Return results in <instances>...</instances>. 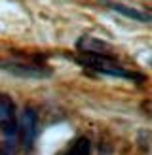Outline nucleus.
<instances>
[{"label": "nucleus", "instance_id": "39448f33", "mask_svg": "<svg viewBox=\"0 0 152 155\" xmlns=\"http://www.w3.org/2000/svg\"><path fill=\"white\" fill-rule=\"evenodd\" d=\"M59 155H91V140L88 136H78L67 146V150Z\"/></svg>", "mask_w": 152, "mask_h": 155}, {"label": "nucleus", "instance_id": "0eeeda50", "mask_svg": "<svg viewBox=\"0 0 152 155\" xmlns=\"http://www.w3.org/2000/svg\"><path fill=\"white\" fill-rule=\"evenodd\" d=\"M76 48L80 51H106L109 45L103 40H99L95 36H82L78 42H76Z\"/></svg>", "mask_w": 152, "mask_h": 155}, {"label": "nucleus", "instance_id": "423d86ee", "mask_svg": "<svg viewBox=\"0 0 152 155\" xmlns=\"http://www.w3.org/2000/svg\"><path fill=\"white\" fill-rule=\"evenodd\" d=\"M15 121V106L8 95H0V127Z\"/></svg>", "mask_w": 152, "mask_h": 155}, {"label": "nucleus", "instance_id": "f03ea898", "mask_svg": "<svg viewBox=\"0 0 152 155\" xmlns=\"http://www.w3.org/2000/svg\"><path fill=\"white\" fill-rule=\"evenodd\" d=\"M0 70L17 78H25V80H46L53 74L51 68L40 61H15V59L0 61Z\"/></svg>", "mask_w": 152, "mask_h": 155}, {"label": "nucleus", "instance_id": "20e7f679", "mask_svg": "<svg viewBox=\"0 0 152 155\" xmlns=\"http://www.w3.org/2000/svg\"><path fill=\"white\" fill-rule=\"evenodd\" d=\"M101 4L105 8H109V10H112L114 13H120V15H124V17L131 19V21L144 23V25H148V23L152 21V15L147 10H139V8L122 4V2H112V0H101Z\"/></svg>", "mask_w": 152, "mask_h": 155}, {"label": "nucleus", "instance_id": "f257e3e1", "mask_svg": "<svg viewBox=\"0 0 152 155\" xmlns=\"http://www.w3.org/2000/svg\"><path fill=\"white\" fill-rule=\"evenodd\" d=\"M74 59H76V63L80 66H84L89 72L118 78V80H127V81H133V83L144 81V76L141 72L131 70V68H126L112 55H109L106 51H80Z\"/></svg>", "mask_w": 152, "mask_h": 155}, {"label": "nucleus", "instance_id": "7ed1b4c3", "mask_svg": "<svg viewBox=\"0 0 152 155\" xmlns=\"http://www.w3.org/2000/svg\"><path fill=\"white\" fill-rule=\"evenodd\" d=\"M17 133H19V144L25 150H30L38 136V114L34 108L25 106L17 119Z\"/></svg>", "mask_w": 152, "mask_h": 155}, {"label": "nucleus", "instance_id": "6e6552de", "mask_svg": "<svg viewBox=\"0 0 152 155\" xmlns=\"http://www.w3.org/2000/svg\"><path fill=\"white\" fill-rule=\"evenodd\" d=\"M0 155H10L8 151H4V150H0Z\"/></svg>", "mask_w": 152, "mask_h": 155}]
</instances>
